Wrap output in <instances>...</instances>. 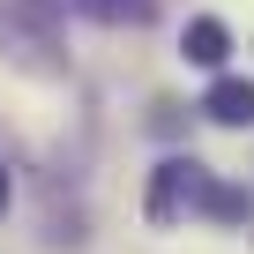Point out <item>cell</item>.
<instances>
[{
	"instance_id": "6da1fadb",
	"label": "cell",
	"mask_w": 254,
	"mask_h": 254,
	"mask_svg": "<svg viewBox=\"0 0 254 254\" xmlns=\"http://www.w3.org/2000/svg\"><path fill=\"white\" fill-rule=\"evenodd\" d=\"M209 165H194V157H165L157 172H150V202H142V217L150 224H172L180 209H194V180H202Z\"/></svg>"
},
{
	"instance_id": "277c9868",
	"label": "cell",
	"mask_w": 254,
	"mask_h": 254,
	"mask_svg": "<svg viewBox=\"0 0 254 254\" xmlns=\"http://www.w3.org/2000/svg\"><path fill=\"white\" fill-rule=\"evenodd\" d=\"M180 53H187L194 67H209V75H217V67L232 60V30H224L217 15H194V23H187V38H180Z\"/></svg>"
},
{
	"instance_id": "5b68a950",
	"label": "cell",
	"mask_w": 254,
	"mask_h": 254,
	"mask_svg": "<svg viewBox=\"0 0 254 254\" xmlns=\"http://www.w3.org/2000/svg\"><path fill=\"white\" fill-rule=\"evenodd\" d=\"M82 8H90L97 23H150L157 0H82Z\"/></svg>"
},
{
	"instance_id": "3957f363",
	"label": "cell",
	"mask_w": 254,
	"mask_h": 254,
	"mask_svg": "<svg viewBox=\"0 0 254 254\" xmlns=\"http://www.w3.org/2000/svg\"><path fill=\"white\" fill-rule=\"evenodd\" d=\"M202 112H209L217 127H254V82H247V75H217L209 97H202Z\"/></svg>"
},
{
	"instance_id": "7a4b0ae2",
	"label": "cell",
	"mask_w": 254,
	"mask_h": 254,
	"mask_svg": "<svg viewBox=\"0 0 254 254\" xmlns=\"http://www.w3.org/2000/svg\"><path fill=\"white\" fill-rule=\"evenodd\" d=\"M194 209L217 217V224H247V217H254V194L232 187V180H217V172H202V180H194Z\"/></svg>"
},
{
	"instance_id": "8992f818",
	"label": "cell",
	"mask_w": 254,
	"mask_h": 254,
	"mask_svg": "<svg viewBox=\"0 0 254 254\" xmlns=\"http://www.w3.org/2000/svg\"><path fill=\"white\" fill-rule=\"evenodd\" d=\"M8 194H15V172H8V157H0V217H8Z\"/></svg>"
}]
</instances>
